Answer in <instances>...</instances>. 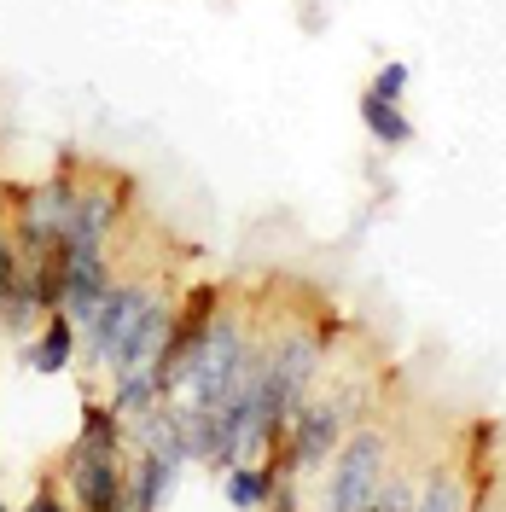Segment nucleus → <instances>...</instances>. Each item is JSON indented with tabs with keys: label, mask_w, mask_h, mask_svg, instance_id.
<instances>
[{
	"label": "nucleus",
	"mask_w": 506,
	"mask_h": 512,
	"mask_svg": "<svg viewBox=\"0 0 506 512\" xmlns=\"http://www.w3.org/2000/svg\"><path fill=\"white\" fill-rule=\"evenodd\" d=\"M163 309V291L152 286H117L111 291V303H105V320H99L94 332V355L105 367H123L128 350H134V338L146 332V320Z\"/></svg>",
	"instance_id": "obj_2"
},
{
	"label": "nucleus",
	"mask_w": 506,
	"mask_h": 512,
	"mask_svg": "<svg viewBox=\"0 0 506 512\" xmlns=\"http://www.w3.org/2000/svg\"><path fill=\"white\" fill-rule=\"evenodd\" d=\"M384 489V431H355L338 454V472H332V495H326V512H373Z\"/></svg>",
	"instance_id": "obj_1"
},
{
	"label": "nucleus",
	"mask_w": 506,
	"mask_h": 512,
	"mask_svg": "<svg viewBox=\"0 0 506 512\" xmlns=\"http://www.w3.org/2000/svg\"><path fill=\"white\" fill-rule=\"evenodd\" d=\"M408 76H413L408 64H384L379 82H373L367 94H373V99H390V105H396V99H402V88H408Z\"/></svg>",
	"instance_id": "obj_9"
},
{
	"label": "nucleus",
	"mask_w": 506,
	"mask_h": 512,
	"mask_svg": "<svg viewBox=\"0 0 506 512\" xmlns=\"http://www.w3.org/2000/svg\"><path fill=\"white\" fill-rule=\"evenodd\" d=\"M70 344H76V332H70V315H53L47 320V332H41V344L30 350V361H35V373H64L70 367Z\"/></svg>",
	"instance_id": "obj_6"
},
{
	"label": "nucleus",
	"mask_w": 506,
	"mask_h": 512,
	"mask_svg": "<svg viewBox=\"0 0 506 512\" xmlns=\"http://www.w3.org/2000/svg\"><path fill=\"white\" fill-rule=\"evenodd\" d=\"M419 512H466V478L443 466L437 478L425 483V495H419Z\"/></svg>",
	"instance_id": "obj_8"
},
{
	"label": "nucleus",
	"mask_w": 506,
	"mask_h": 512,
	"mask_svg": "<svg viewBox=\"0 0 506 512\" xmlns=\"http://www.w3.org/2000/svg\"><path fill=\"white\" fill-rule=\"evenodd\" d=\"M338 425H344V408L338 402H303V414L291 419V460L297 466H315L320 454H332L338 443Z\"/></svg>",
	"instance_id": "obj_4"
},
{
	"label": "nucleus",
	"mask_w": 506,
	"mask_h": 512,
	"mask_svg": "<svg viewBox=\"0 0 506 512\" xmlns=\"http://www.w3.org/2000/svg\"><path fill=\"white\" fill-rule=\"evenodd\" d=\"M70 489L88 512H123V472H117V454L105 448H76L70 460Z\"/></svg>",
	"instance_id": "obj_3"
},
{
	"label": "nucleus",
	"mask_w": 506,
	"mask_h": 512,
	"mask_svg": "<svg viewBox=\"0 0 506 512\" xmlns=\"http://www.w3.org/2000/svg\"><path fill=\"white\" fill-rule=\"evenodd\" d=\"M227 501L233 507H262L274 501V466H227Z\"/></svg>",
	"instance_id": "obj_5"
},
{
	"label": "nucleus",
	"mask_w": 506,
	"mask_h": 512,
	"mask_svg": "<svg viewBox=\"0 0 506 512\" xmlns=\"http://www.w3.org/2000/svg\"><path fill=\"white\" fill-rule=\"evenodd\" d=\"M30 512H70V507H64V501H59V495H53V489H35Z\"/></svg>",
	"instance_id": "obj_10"
},
{
	"label": "nucleus",
	"mask_w": 506,
	"mask_h": 512,
	"mask_svg": "<svg viewBox=\"0 0 506 512\" xmlns=\"http://www.w3.org/2000/svg\"><path fill=\"white\" fill-rule=\"evenodd\" d=\"M361 117H367V128L379 134L384 146H408V140H413V123L402 117V105H390V99L361 94Z\"/></svg>",
	"instance_id": "obj_7"
}]
</instances>
